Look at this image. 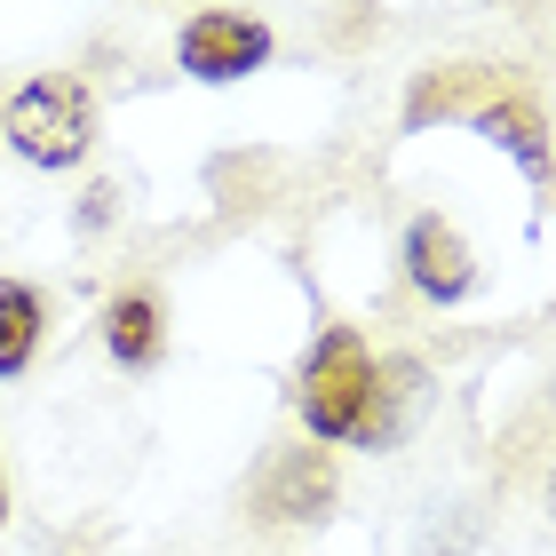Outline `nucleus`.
<instances>
[{
    "instance_id": "obj_1",
    "label": "nucleus",
    "mask_w": 556,
    "mask_h": 556,
    "mask_svg": "<svg viewBox=\"0 0 556 556\" xmlns=\"http://www.w3.org/2000/svg\"><path fill=\"white\" fill-rule=\"evenodd\" d=\"M382 390H390V366L366 350L358 326H326L318 350L302 358V390H294V414L318 445H382Z\"/></svg>"
},
{
    "instance_id": "obj_2",
    "label": "nucleus",
    "mask_w": 556,
    "mask_h": 556,
    "mask_svg": "<svg viewBox=\"0 0 556 556\" xmlns=\"http://www.w3.org/2000/svg\"><path fill=\"white\" fill-rule=\"evenodd\" d=\"M0 136L24 167H48V175H72L96 151V96L80 72H40L24 80L9 104H0Z\"/></svg>"
},
{
    "instance_id": "obj_3",
    "label": "nucleus",
    "mask_w": 556,
    "mask_h": 556,
    "mask_svg": "<svg viewBox=\"0 0 556 556\" xmlns=\"http://www.w3.org/2000/svg\"><path fill=\"white\" fill-rule=\"evenodd\" d=\"M175 64L191 72V80H247V72H263L270 64V24L263 16H247V9H199L184 33H175Z\"/></svg>"
},
{
    "instance_id": "obj_4",
    "label": "nucleus",
    "mask_w": 556,
    "mask_h": 556,
    "mask_svg": "<svg viewBox=\"0 0 556 556\" xmlns=\"http://www.w3.org/2000/svg\"><path fill=\"white\" fill-rule=\"evenodd\" d=\"M255 509L263 525H318L326 509H334V462L326 453H278V462L263 469V485H255Z\"/></svg>"
},
{
    "instance_id": "obj_5",
    "label": "nucleus",
    "mask_w": 556,
    "mask_h": 556,
    "mask_svg": "<svg viewBox=\"0 0 556 556\" xmlns=\"http://www.w3.org/2000/svg\"><path fill=\"white\" fill-rule=\"evenodd\" d=\"M406 278L421 302H462L477 287V263H469V239L453 231L445 215H414L406 223Z\"/></svg>"
},
{
    "instance_id": "obj_6",
    "label": "nucleus",
    "mask_w": 556,
    "mask_h": 556,
    "mask_svg": "<svg viewBox=\"0 0 556 556\" xmlns=\"http://www.w3.org/2000/svg\"><path fill=\"white\" fill-rule=\"evenodd\" d=\"M104 350H112L128 374L160 366V350H167V311H160V294H151V287H119V294L104 302Z\"/></svg>"
},
{
    "instance_id": "obj_7",
    "label": "nucleus",
    "mask_w": 556,
    "mask_h": 556,
    "mask_svg": "<svg viewBox=\"0 0 556 556\" xmlns=\"http://www.w3.org/2000/svg\"><path fill=\"white\" fill-rule=\"evenodd\" d=\"M40 334H48V302H40V287H24V278H0V382H16V374L40 358Z\"/></svg>"
},
{
    "instance_id": "obj_8",
    "label": "nucleus",
    "mask_w": 556,
    "mask_h": 556,
    "mask_svg": "<svg viewBox=\"0 0 556 556\" xmlns=\"http://www.w3.org/2000/svg\"><path fill=\"white\" fill-rule=\"evenodd\" d=\"M477 128H485L493 143H509L517 160H525V175H541V112L525 104V96H509V104H493L485 119H477Z\"/></svg>"
},
{
    "instance_id": "obj_9",
    "label": "nucleus",
    "mask_w": 556,
    "mask_h": 556,
    "mask_svg": "<svg viewBox=\"0 0 556 556\" xmlns=\"http://www.w3.org/2000/svg\"><path fill=\"white\" fill-rule=\"evenodd\" d=\"M112 207H119V191H112V184H88V199H80V231H104Z\"/></svg>"
},
{
    "instance_id": "obj_10",
    "label": "nucleus",
    "mask_w": 556,
    "mask_h": 556,
    "mask_svg": "<svg viewBox=\"0 0 556 556\" xmlns=\"http://www.w3.org/2000/svg\"><path fill=\"white\" fill-rule=\"evenodd\" d=\"M0 525H9V477H0Z\"/></svg>"
}]
</instances>
